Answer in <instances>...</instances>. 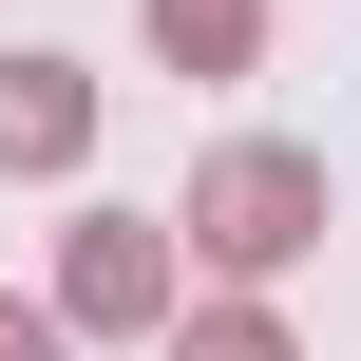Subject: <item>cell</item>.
<instances>
[{
  "mask_svg": "<svg viewBox=\"0 0 361 361\" xmlns=\"http://www.w3.org/2000/svg\"><path fill=\"white\" fill-rule=\"evenodd\" d=\"M133 38L171 76H267V0H133Z\"/></svg>",
  "mask_w": 361,
  "mask_h": 361,
  "instance_id": "277c9868",
  "label": "cell"
},
{
  "mask_svg": "<svg viewBox=\"0 0 361 361\" xmlns=\"http://www.w3.org/2000/svg\"><path fill=\"white\" fill-rule=\"evenodd\" d=\"M324 228H343V190H324L305 133H228V152H190V190H171V247L209 267V305H267Z\"/></svg>",
  "mask_w": 361,
  "mask_h": 361,
  "instance_id": "6da1fadb",
  "label": "cell"
},
{
  "mask_svg": "<svg viewBox=\"0 0 361 361\" xmlns=\"http://www.w3.org/2000/svg\"><path fill=\"white\" fill-rule=\"evenodd\" d=\"M0 361H76V324H57V305H19V286H0Z\"/></svg>",
  "mask_w": 361,
  "mask_h": 361,
  "instance_id": "8992f818",
  "label": "cell"
},
{
  "mask_svg": "<svg viewBox=\"0 0 361 361\" xmlns=\"http://www.w3.org/2000/svg\"><path fill=\"white\" fill-rule=\"evenodd\" d=\"M38 305H57L76 343H171V324H190V247H171V209H76Z\"/></svg>",
  "mask_w": 361,
  "mask_h": 361,
  "instance_id": "7a4b0ae2",
  "label": "cell"
},
{
  "mask_svg": "<svg viewBox=\"0 0 361 361\" xmlns=\"http://www.w3.org/2000/svg\"><path fill=\"white\" fill-rule=\"evenodd\" d=\"M152 361H305V343H286V305H190Z\"/></svg>",
  "mask_w": 361,
  "mask_h": 361,
  "instance_id": "5b68a950",
  "label": "cell"
},
{
  "mask_svg": "<svg viewBox=\"0 0 361 361\" xmlns=\"http://www.w3.org/2000/svg\"><path fill=\"white\" fill-rule=\"evenodd\" d=\"M95 152V76L76 57H0V171H76Z\"/></svg>",
  "mask_w": 361,
  "mask_h": 361,
  "instance_id": "3957f363",
  "label": "cell"
}]
</instances>
